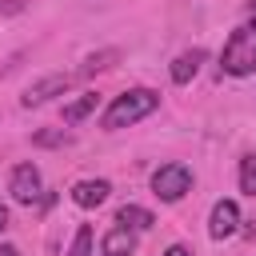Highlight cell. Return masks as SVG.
Here are the masks:
<instances>
[{
  "instance_id": "obj_1",
  "label": "cell",
  "mask_w": 256,
  "mask_h": 256,
  "mask_svg": "<svg viewBox=\"0 0 256 256\" xmlns=\"http://www.w3.org/2000/svg\"><path fill=\"white\" fill-rule=\"evenodd\" d=\"M156 108H160V92H152V88H132V92H120V96L108 104V112H104V128H108V132L128 128V124H136V120L152 116Z\"/></svg>"
},
{
  "instance_id": "obj_2",
  "label": "cell",
  "mask_w": 256,
  "mask_h": 256,
  "mask_svg": "<svg viewBox=\"0 0 256 256\" xmlns=\"http://www.w3.org/2000/svg\"><path fill=\"white\" fill-rule=\"evenodd\" d=\"M220 64H224L228 76H252L256 72V24H240L228 36V44L220 52Z\"/></svg>"
},
{
  "instance_id": "obj_3",
  "label": "cell",
  "mask_w": 256,
  "mask_h": 256,
  "mask_svg": "<svg viewBox=\"0 0 256 256\" xmlns=\"http://www.w3.org/2000/svg\"><path fill=\"white\" fill-rule=\"evenodd\" d=\"M188 188H192V168L188 164H164V168L152 172V192L160 200H168V204L188 196Z\"/></svg>"
},
{
  "instance_id": "obj_4",
  "label": "cell",
  "mask_w": 256,
  "mask_h": 256,
  "mask_svg": "<svg viewBox=\"0 0 256 256\" xmlns=\"http://www.w3.org/2000/svg\"><path fill=\"white\" fill-rule=\"evenodd\" d=\"M8 188H12V200H16V204H36L40 192H44V188H40V168H36V164H16Z\"/></svg>"
},
{
  "instance_id": "obj_5",
  "label": "cell",
  "mask_w": 256,
  "mask_h": 256,
  "mask_svg": "<svg viewBox=\"0 0 256 256\" xmlns=\"http://www.w3.org/2000/svg\"><path fill=\"white\" fill-rule=\"evenodd\" d=\"M72 84H76V76H60V72H56V76H44V80H36V84H32V88L20 96V104H24V108H40L44 100L64 96Z\"/></svg>"
},
{
  "instance_id": "obj_6",
  "label": "cell",
  "mask_w": 256,
  "mask_h": 256,
  "mask_svg": "<svg viewBox=\"0 0 256 256\" xmlns=\"http://www.w3.org/2000/svg\"><path fill=\"white\" fill-rule=\"evenodd\" d=\"M236 228H240V208H236V200H216V208H212V216H208V236H212V240H228V236H236Z\"/></svg>"
},
{
  "instance_id": "obj_7",
  "label": "cell",
  "mask_w": 256,
  "mask_h": 256,
  "mask_svg": "<svg viewBox=\"0 0 256 256\" xmlns=\"http://www.w3.org/2000/svg\"><path fill=\"white\" fill-rule=\"evenodd\" d=\"M108 192H112L108 180H80V184H72V204H80V208H100V204L108 200Z\"/></svg>"
},
{
  "instance_id": "obj_8",
  "label": "cell",
  "mask_w": 256,
  "mask_h": 256,
  "mask_svg": "<svg viewBox=\"0 0 256 256\" xmlns=\"http://www.w3.org/2000/svg\"><path fill=\"white\" fill-rule=\"evenodd\" d=\"M100 252H104V256H136V232L112 228V232L100 240Z\"/></svg>"
},
{
  "instance_id": "obj_9",
  "label": "cell",
  "mask_w": 256,
  "mask_h": 256,
  "mask_svg": "<svg viewBox=\"0 0 256 256\" xmlns=\"http://www.w3.org/2000/svg\"><path fill=\"white\" fill-rule=\"evenodd\" d=\"M116 224H120V228H128V232H144V228H152V224H156V216H152L148 208H140V204H124V208L116 212Z\"/></svg>"
},
{
  "instance_id": "obj_10",
  "label": "cell",
  "mask_w": 256,
  "mask_h": 256,
  "mask_svg": "<svg viewBox=\"0 0 256 256\" xmlns=\"http://www.w3.org/2000/svg\"><path fill=\"white\" fill-rule=\"evenodd\" d=\"M200 64H204V52H200V48L180 52V56L172 60V80H176V84H188V80L200 72Z\"/></svg>"
},
{
  "instance_id": "obj_11",
  "label": "cell",
  "mask_w": 256,
  "mask_h": 256,
  "mask_svg": "<svg viewBox=\"0 0 256 256\" xmlns=\"http://www.w3.org/2000/svg\"><path fill=\"white\" fill-rule=\"evenodd\" d=\"M96 112V92H88V96H80L76 104H68L64 108V124H80L84 116H92Z\"/></svg>"
},
{
  "instance_id": "obj_12",
  "label": "cell",
  "mask_w": 256,
  "mask_h": 256,
  "mask_svg": "<svg viewBox=\"0 0 256 256\" xmlns=\"http://www.w3.org/2000/svg\"><path fill=\"white\" fill-rule=\"evenodd\" d=\"M112 60H120V52H100V56H88V60H84V68H80L76 76H96V72L112 68Z\"/></svg>"
},
{
  "instance_id": "obj_13",
  "label": "cell",
  "mask_w": 256,
  "mask_h": 256,
  "mask_svg": "<svg viewBox=\"0 0 256 256\" xmlns=\"http://www.w3.org/2000/svg\"><path fill=\"white\" fill-rule=\"evenodd\" d=\"M240 192L256 196V156H244L240 160Z\"/></svg>"
},
{
  "instance_id": "obj_14",
  "label": "cell",
  "mask_w": 256,
  "mask_h": 256,
  "mask_svg": "<svg viewBox=\"0 0 256 256\" xmlns=\"http://www.w3.org/2000/svg\"><path fill=\"white\" fill-rule=\"evenodd\" d=\"M68 256H92V228H88V224H80V232H76Z\"/></svg>"
},
{
  "instance_id": "obj_15",
  "label": "cell",
  "mask_w": 256,
  "mask_h": 256,
  "mask_svg": "<svg viewBox=\"0 0 256 256\" xmlns=\"http://www.w3.org/2000/svg\"><path fill=\"white\" fill-rule=\"evenodd\" d=\"M32 140H36V144H40V148H60V144H68V140H72V136H68V132H64V128H56V132H36V136H32Z\"/></svg>"
},
{
  "instance_id": "obj_16",
  "label": "cell",
  "mask_w": 256,
  "mask_h": 256,
  "mask_svg": "<svg viewBox=\"0 0 256 256\" xmlns=\"http://www.w3.org/2000/svg\"><path fill=\"white\" fill-rule=\"evenodd\" d=\"M24 4L20 0H0V16H12V12H20Z\"/></svg>"
},
{
  "instance_id": "obj_17",
  "label": "cell",
  "mask_w": 256,
  "mask_h": 256,
  "mask_svg": "<svg viewBox=\"0 0 256 256\" xmlns=\"http://www.w3.org/2000/svg\"><path fill=\"white\" fill-rule=\"evenodd\" d=\"M164 256H192V252H188V248H184V244H172V248H168V252H164Z\"/></svg>"
},
{
  "instance_id": "obj_18",
  "label": "cell",
  "mask_w": 256,
  "mask_h": 256,
  "mask_svg": "<svg viewBox=\"0 0 256 256\" xmlns=\"http://www.w3.org/2000/svg\"><path fill=\"white\" fill-rule=\"evenodd\" d=\"M0 256H20V248H12V244H4V248H0Z\"/></svg>"
},
{
  "instance_id": "obj_19",
  "label": "cell",
  "mask_w": 256,
  "mask_h": 256,
  "mask_svg": "<svg viewBox=\"0 0 256 256\" xmlns=\"http://www.w3.org/2000/svg\"><path fill=\"white\" fill-rule=\"evenodd\" d=\"M8 228V208H0V232Z\"/></svg>"
},
{
  "instance_id": "obj_20",
  "label": "cell",
  "mask_w": 256,
  "mask_h": 256,
  "mask_svg": "<svg viewBox=\"0 0 256 256\" xmlns=\"http://www.w3.org/2000/svg\"><path fill=\"white\" fill-rule=\"evenodd\" d=\"M248 16H252V20H256V0H248Z\"/></svg>"
}]
</instances>
